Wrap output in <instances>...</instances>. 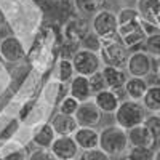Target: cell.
<instances>
[{
    "label": "cell",
    "mask_w": 160,
    "mask_h": 160,
    "mask_svg": "<svg viewBox=\"0 0 160 160\" xmlns=\"http://www.w3.org/2000/svg\"><path fill=\"white\" fill-rule=\"evenodd\" d=\"M117 35L125 43L128 50L139 51V47H144L148 31H146L144 21L141 19L136 8H122L117 13Z\"/></svg>",
    "instance_id": "6da1fadb"
},
{
    "label": "cell",
    "mask_w": 160,
    "mask_h": 160,
    "mask_svg": "<svg viewBox=\"0 0 160 160\" xmlns=\"http://www.w3.org/2000/svg\"><path fill=\"white\" fill-rule=\"evenodd\" d=\"M99 53L106 66H112V68H120V69L127 68V62L130 58L128 48L125 47V43L120 40L117 34L101 38Z\"/></svg>",
    "instance_id": "7a4b0ae2"
},
{
    "label": "cell",
    "mask_w": 160,
    "mask_h": 160,
    "mask_svg": "<svg viewBox=\"0 0 160 160\" xmlns=\"http://www.w3.org/2000/svg\"><path fill=\"white\" fill-rule=\"evenodd\" d=\"M128 133L127 130L120 128L118 125L106 127L99 133V149L104 151L108 155L118 157L128 149Z\"/></svg>",
    "instance_id": "3957f363"
},
{
    "label": "cell",
    "mask_w": 160,
    "mask_h": 160,
    "mask_svg": "<svg viewBox=\"0 0 160 160\" xmlns=\"http://www.w3.org/2000/svg\"><path fill=\"white\" fill-rule=\"evenodd\" d=\"M146 109L142 102L139 101H122L118 106V109L115 111V123L123 128V130H131L138 125H142L146 122Z\"/></svg>",
    "instance_id": "277c9868"
},
{
    "label": "cell",
    "mask_w": 160,
    "mask_h": 160,
    "mask_svg": "<svg viewBox=\"0 0 160 160\" xmlns=\"http://www.w3.org/2000/svg\"><path fill=\"white\" fill-rule=\"evenodd\" d=\"M72 64H74L75 74L83 77H91L93 74L101 71V58L98 56V53L88 51L83 48L77 51V55L72 59Z\"/></svg>",
    "instance_id": "5b68a950"
},
{
    "label": "cell",
    "mask_w": 160,
    "mask_h": 160,
    "mask_svg": "<svg viewBox=\"0 0 160 160\" xmlns=\"http://www.w3.org/2000/svg\"><path fill=\"white\" fill-rule=\"evenodd\" d=\"M127 71L131 77H139L144 78L154 71V58L146 51H133L128 62H127Z\"/></svg>",
    "instance_id": "8992f818"
},
{
    "label": "cell",
    "mask_w": 160,
    "mask_h": 160,
    "mask_svg": "<svg viewBox=\"0 0 160 160\" xmlns=\"http://www.w3.org/2000/svg\"><path fill=\"white\" fill-rule=\"evenodd\" d=\"M117 28H118V22H117V15H114L112 11L109 10H102L99 11L98 15L93 16L91 21V29L98 37H108V35H114L117 34Z\"/></svg>",
    "instance_id": "52a82bcc"
},
{
    "label": "cell",
    "mask_w": 160,
    "mask_h": 160,
    "mask_svg": "<svg viewBox=\"0 0 160 160\" xmlns=\"http://www.w3.org/2000/svg\"><path fill=\"white\" fill-rule=\"evenodd\" d=\"M101 115L102 112L99 111V108L95 104V101H87V102H80L78 109L75 112V120L78 127L83 128H93L101 122Z\"/></svg>",
    "instance_id": "ba28073f"
},
{
    "label": "cell",
    "mask_w": 160,
    "mask_h": 160,
    "mask_svg": "<svg viewBox=\"0 0 160 160\" xmlns=\"http://www.w3.org/2000/svg\"><path fill=\"white\" fill-rule=\"evenodd\" d=\"M50 151L56 160H74L78 154V146L72 136H58Z\"/></svg>",
    "instance_id": "9c48e42d"
},
{
    "label": "cell",
    "mask_w": 160,
    "mask_h": 160,
    "mask_svg": "<svg viewBox=\"0 0 160 160\" xmlns=\"http://www.w3.org/2000/svg\"><path fill=\"white\" fill-rule=\"evenodd\" d=\"M90 34V22L83 18H72L64 26V37L68 42L82 43Z\"/></svg>",
    "instance_id": "30bf717a"
},
{
    "label": "cell",
    "mask_w": 160,
    "mask_h": 160,
    "mask_svg": "<svg viewBox=\"0 0 160 160\" xmlns=\"http://www.w3.org/2000/svg\"><path fill=\"white\" fill-rule=\"evenodd\" d=\"M128 133V141L131 148H148V149H154V146L157 142V139L152 136V133L149 131V128L142 125H138L135 128H131L127 131Z\"/></svg>",
    "instance_id": "8fae6325"
},
{
    "label": "cell",
    "mask_w": 160,
    "mask_h": 160,
    "mask_svg": "<svg viewBox=\"0 0 160 160\" xmlns=\"http://www.w3.org/2000/svg\"><path fill=\"white\" fill-rule=\"evenodd\" d=\"M136 10L144 22L158 28L160 19V0H138Z\"/></svg>",
    "instance_id": "7c38bea8"
},
{
    "label": "cell",
    "mask_w": 160,
    "mask_h": 160,
    "mask_svg": "<svg viewBox=\"0 0 160 160\" xmlns=\"http://www.w3.org/2000/svg\"><path fill=\"white\" fill-rule=\"evenodd\" d=\"M58 135L53 130L51 123H38L32 131V142L38 149H51L53 142L56 141Z\"/></svg>",
    "instance_id": "4fadbf2b"
},
{
    "label": "cell",
    "mask_w": 160,
    "mask_h": 160,
    "mask_svg": "<svg viewBox=\"0 0 160 160\" xmlns=\"http://www.w3.org/2000/svg\"><path fill=\"white\" fill-rule=\"evenodd\" d=\"M0 55H2L3 61L7 62H16L24 56V50L16 37L8 35L0 42Z\"/></svg>",
    "instance_id": "5bb4252c"
},
{
    "label": "cell",
    "mask_w": 160,
    "mask_h": 160,
    "mask_svg": "<svg viewBox=\"0 0 160 160\" xmlns=\"http://www.w3.org/2000/svg\"><path fill=\"white\" fill-rule=\"evenodd\" d=\"M50 123L58 136H74V133L80 128L74 115H64L61 112L53 115Z\"/></svg>",
    "instance_id": "9a60e30c"
},
{
    "label": "cell",
    "mask_w": 160,
    "mask_h": 160,
    "mask_svg": "<svg viewBox=\"0 0 160 160\" xmlns=\"http://www.w3.org/2000/svg\"><path fill=\"white\" fill-rule=\"evenodd\" d=\"M78 146V149L82 151H91L99 148V133L95 128H83L80 127L72 136Z\"/></svg>",
    "instance_id": "2e32d148"
},
{
    "label": "cell",
    "mask_w": 160,
    "mask_h": 160,
    "mask_svg": "<svg viewBox=\"0 0 160 160\" xmlns=\"http://www.w3.org/2000/svg\"><path fill=\"white\" fill-rule=\"evenodd\" d=\"M104 78H106V83H108V88L112 90V91H117V90H122L125 88L127 82H128V77H127V72L120 68H112V66H104L101 69Z\"/></svg>",
    "instance_id": "e0dca14e"
},
{
    "label": "cell",
    "mask_w": 160,
    "mask_h": 160,
    "mask_svg": "<svg viewBox=\"0 0 160 160\" xmlns=\"http://www.w3.org/2000/svg\"><path fill=\"white\" fill-rule=\"evenodd\" d=\"M93 101L99 108V111L104 114H115L120 102H122L120 98L117 96V93L112 90H104V91L98 93V95H95V99Z\"/></svg>",
    "instance_id": "ac0fdd59"
},
{
    "label": "cell",
    "mask_w": 160,
    "mask_h": 160,
    "mask_svg": "<svg viewBox=\"0 0 160 160\" xmlns=\"http://www.w3.org/2000/svg\"><path fill=\"white\" fill-rule=\"evenodd\" d=\"M69 91H71V96L75 98L78 102L90 101V96L93 95L91 88H90V80H88V77H83V75H75L71 80Z\"/></svg>",
    "instance_id": "d6986e66"
},
{
    "label": "cell",
    "mask_w": 160,
    "mask_h": 160,
    "mask_svg": "<svg viewBox=\"0 0 160 160\" xmlns=\"http://www.w3.org/2000/svg\"><path fill=\"white\" fill-rule=\"evenodd\" d=\"M29 149L16 141H7V144H3V148L0 149L2 160H29Z\"/></svg>",
    "instance_id": "ffe728a7"
},
{
    "label": "cell",
    "mask_w": 160,
    "mask_h": 160,
    "mask_svg": "<svg viewBox=\"0 0 160 160\" xmlns=\"http://www.w3.org/2000/svg\"><path fill=\"white\" fill-rule=\"evenodd\" d=\"M148 88H149V85L146 82V78L131 77V78H128V82L125 85V93H127L128 99H131V101H142Z\"/></svg>",
    "instance_id": "44dd1931"
},
{
    "label": "cell",
    "mask_w": 160,
    "mask_h": 160,
    "mask_svg": "<svg viewBox=\"0 0 160 160\" xmlns=\"http://www.w3.org/2000/svg\"><path fill=\"white\" fill-rule=\"evenodd\" d=\"M141 102L146 111H151L152 114H158L160 112V87L151 85Z\"/></svg>",
    "instance_id": "7402d4cb"
},
{
    "label": "cell",
    "mask_w": 160,
    "mask_h": 160,
    "mask_svg": "<svg viewBox=\"0 0 160 160\" xmlns=\"http://www.w3.org/2000/svg\"><path fill=\"white\" fill-rule=\"evenodd\" d=\"M74 3L78 11L85 13V15H98L99 11H102L106 0H74Z\"/></svg>",
    "instance_id": "603a6c76"
},
{
    "label": "cell",
    "mask_w": 160,
    "mask_h": 160,
    "mask_svg": "<svg viewBox=\"0 0 160 160\" xmlns=\"http://www.w3.org/2000/svg\"><path fill=\"white\" fill-rule=\"evenodd\" d=\"M74 74H75V69H74L72 61L61 58L59 62H58V78H59V82L61 83L71 82V80L74 78Z\"/></svg>",
    "instance_id": "cb8c5ba5"
},
{
    "label": "cell",
    "mask_w": 160,
    "mask_h": 160,
    "mask_svg": "<svg viewBox=\"0 0 160 160\" xmlns=\"http://www.w3.org/2000/svg\"><path fill=\"white\" fill-rule=\"evenodd\" d=\"M144 51L155 59H160V32H154L148 35L144 43Z\"/></svg>",
    "instance_id": "d4e9b609"
},
{
    "label": "cell",
    "mask_w": 160,
    "mask_h": 160,
    "mask_svg": "<svg viewBox=\"0 0 160 160\" xmlns=\"http://www.w3.org/2000/svg\"><path fill=\"white\" fill-rule=\"evenodd\" d=\"M88 80H90V88H91L93 95H98V93H101L104 90H109L108 83H106V78H104L101 71L96 72V74H93L91 77H88Z\"/></svg>",
    "instance_id": "484cf974"
},
{
    "label": "cell",
    "mask_w": 160,
    "mask_h": 160,
    "mask_svg": "<svg viewBox=\"0 0 160 160\" xmlns=\"http://www.w3.org/2000/svg\"><path fill=\"white\" fill-rule=\"evenodd\" d=\"M154 149L148 148H131L128 152V160H154Z\"/></svg>",
    "instance_id": "4316f807"
},
{
    "label": "cell",
    "mask_w": 160,
    "mask_h": 160,
    "mask_svg": "<svg viewBox=\"0 0 160 160\" xmlns=\"http://www.w3.org/2000/svg\"><path fill=\"white\" fill-rule=\"evenodd\" d=\"M78 106H80V102L75 98L68 96V98L61 99V102H59V112L64 114V115H75Z\"/></svg>",
    "instance_id": "83f0119b"
},
{
    "label": "cell",
    "mask_w": 160,
    "mask_h": 160,
    "mask_svg": "<svg viewBox=\"0 0 160 160\" xmlns=\"http://www.w3.org/2000/svg\"><path fill=\"white\" fill-rule=\"evenodd\" d=\"M82 48L83 50H88V51H99V48H101V37H98L95 32H90L88 35H87V38L83 40L82 43Z\"/></svg>",
    "instance_id": "f1b7e54d"
},
{
    "label": "cell",
    "mask_w": 160,
    "mask_h": 160,
    "mask_svg": "<svg viewBox=\"0 0 160 160\" xmlns=\"http://www.w3.org/2000/svg\"><path fill=\"white\" fill-rule=\"evenodd\" d=\"M78 160H111V155H108L104 151L98 149H91V151H83L80 154Z\"/></svg>",
    "instance_id": "f546056e"
},
{
    "label": "cell",
    "mask_w": 160,
    "mask_h": 160,
    "mask_svg": "<svg viewBox=\"0 0 160 160\" xmlns=\"http://www.w3.org/2000/svg\"><path fill=\"white\" fill-rule=\"evenodd\" d=\"M18 128H19V120H18V118L10 120L8 125H7L2 131H0V141H10V139L13 138V135L18 131Z\"/></svg>",
    "instance_id": "4dcf8cb0"
},
{
    "label": "cell",
    "mask_w": 160,
    "mask_h": 160,
    "mask_svg": "<svg viewBox=\"0 0 160 160\" xmlns=\"http://www.w3.org/2000/svg\"><path fill=\"white\" fill-rule=\"evenodd\" d=\"M144 125L149 128V131L152 133V136H154L155 139H160V117H158L157 114L149 115L148 118H146Z\"/></svg>",
    "instance_id": "1f68e13d"
},
{
    "label": "cell",
    "mask_w": 160,
    "mask_h": 160,
    "mask_svg": "<svg viewBox=\"0 0 160 160\" xmlns=\"http://www.w3.org/2000/svg\"><path fill=\"white\" fill-rule=\"evenodd\" d=\"M29 160H56V157L51 154L50 149H35V151H31V155H29Z\"/></svg>",
    "instance_id": "d6a6232c"
},
{
    "label": "cell",
    "mask_w": 160,
    "mask_h": 160,
    "mask_svg": "<svg viewBox=\"0 0 160 160\" xmlns=\"http://www.w3.org/2000/svg\"><path fill=\"white\" fill-rule=\"evenodd\" d=\"M34 108V101H29L26 106H22V109H21V114H19V118L21 120H24L26 117H28V114H29V111Z\"/></svg>",
    "instance_id": "836d02e7"
},
{
    "label": "cell",
    "mask_w": 160,
    "mask_h": 160,
    "mask_svg": "<svg viewBox=\"0 0 160 160\" xmlns=\"http://www.w3.org/2000/svg\"><path fill=\"white\" fill-rule=\"evenodd\" d=\"M152 72H154V77H155V83L154 85H158L160 87V59H158L157 64L154 62V71Z\"/></svg>",
    "instance_id": "e575fe53"
},
{
    "label": "cell",
    "mask_w": 160,
    "mask_h": 160,
    "mask_svg": "<svg viewBox=\"0 0 160 160\" xmlns=\"http://www.w3.org/2000/svg\"><path fill=\"white\" fill-rule=\"evenodd\" d=\"M154 160H160V149L155 151V155H154Z\"/></svg>",
    "instance_id": "d590c367"
},
{
    "label": "cell",
    "mask_w": 160,
    "mask_h": 160,
    "mask_svg": "<svg viewBox=\"0 0 160 160\" xmlns=\"http://www.w3.org/2000/svg\"><path fill=\"white\" fill-rule=\"evenodd\" d=\"M117 160H128V157H118Z\"/></svg>",
    "instance_id": "8d00e7d4"
},
{
    "label": "cell",
    "mask_w": 160,
    "mask_h": 160,
    "mask_svg": "<svg viewBox=\"0 0 160 160\" xmlns=\"http://www.w3.org/2000/svg\"><path fill=\"white\" fill-rule=\"evenodd\" d=\"M3 62V58H2V55H0V64H2Z\"/></svg>",
    "instance_id": "74e56055"
},
{
    "label": "cell",
    "mask_w": 160,
    "mask_h": 160,
    "mask_svg": "<svg viewBox=\"0 0 160 160\" xmlns=\"http://www.w3.org/2000/svg\"><path fill=\"white\" fill-rule=\"evenodd\" d=\"M48 2H58V0H48Z\"/></svg>",
    "instance_id": "f35d334b"
},
{
    "label": "cell",
    "mask_w": 160,
    "mask_h": 160,
    "mask_svg": "<svg viewBox=\"0 0 160 160\" xmlns=\"http://www.w3.org/2000/svg\"><path fill=\"white\" fill-rule=\"evenodd\" d=\"M157 115H158V117H160V112H158V114H157Z\"/></svg>",
    "instance_id": "ab89813d"
},
{
    "label": "cell",
    "mask_w": 160,
    "mask_h": 160,
    "mask_svg": "<svg viewBox=\"0 0 160 160\" xmlns=\"http://www.w3.org/2000/svg\"><path fill=\"white\" fill-rule=\"evenodd\" d=\"M74 160H77V158H74Z\"/></svg>",
    "instance_id": "60d3db41"
},
{
    "label": "cell",
    "mask_w": 160,
    "mask_h": 160,
    "mask_svg": "<svg viewBox=\"0 0 160 160\" xmlns=\"http://www.w3.org/2000/svg\"><path fill=\"white\" fill-rule=\"evenodd\" d=\"M158 21H160V19H158Z\"/></svg>",
    "instance_id": "b9f144b4"
}]
</instances>
